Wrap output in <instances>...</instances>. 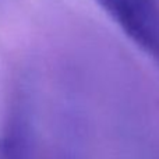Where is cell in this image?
I'll return each instance as SVG.
<instances>
[{
    "label": "cell",
    "instance_id": "2",
    "mask_svg": "<svg viewBox=\"0 0 159 159\" xmlns=\"http://www.w3.org/2000/svg\"><path fill=\"white\" fill-rule=\"evenodd\" d=\"M30 126L21 103H14L0 138V159H28Z\"/></svg>",
    "mask_w": 159,
    "mask_h": 159
},
{
    "label": "cell",
    "instance_id": "1",
    "mask_svg": "<svg viewBox=\"0 0 159 159\" xmlns=\"http://www.w3.org/2000/svg\"><path fill=\"white\" fill-rule=\"evenodd\" d=\"M120 31L159 66V0H93Z\"/></svg>",
    "mask_w": 159,
    "mask_h": 159
}]
</instances>
